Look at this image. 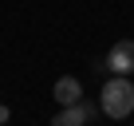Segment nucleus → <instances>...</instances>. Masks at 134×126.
I'll return each instance as SVG.
<instances>
[{
    "instance_id": "39448f33",
    "label": "nucleus",
    "mask_w": 134,
    "mask_h": 126,
    "mask_svg": "<svg viewBox=\"0 0 134 126\" xmlns=\"http://www.w3.org/2000/svg\"><path fill=\"white\" fill-rule=\"evenodd\" d=\"M8 118H12V110H8L4 102H0V122H8Z\"/></svg>"
},
{
    "instance_id": "f257e3e1",
    "label": "nucleus",
    "mask_w": 134,
    "mask_h": 126,
    "mask_svg": "<svg viewBox=\"0 0 134 126\" xmlns=\"http://www.w3.org/2000/svg\"><path fill=\"white\" fill-rule=\"evenodd\" d=\"M99 110L107 118H130L134 114V83L130 75H110L99 91Z\"/></svg>"
},
{
    "instance_id": "f03ea898",
    "label": "nucleus",
    "mask_w": 134,
    "mask_h": 126,
    "mask_svg": "<svg viewBox=\"0 0 134 126\" xmlns=\"http://www.w3.org/2000/svg\"><path fill=\"white\" fill-rule=\"evenodd\" d=\"M103 67L110 75H134V39H114L107 59H103Z\"/></svg>"
},
{
    "instance_id": "20e7f679",
    "label": "nucleus",
    "mask_w": 134,
    "mask_h": 126,
    "mask_svg": "<svg viewBox=\"0 0 134 126\" xmlns=\"http://www.w3.org/2000/svg\"><path fill=\"white\" fill-rule=\"evenodd\" d=\"M91 118H87V110H83V102H71V106H59V114L51 118V126H87Z\"/></svg>"
},
{
    "instance_id": "7ed1b4c3",
    "label": "nucleus",
    "mask_w": 134,
    "mask_h": 126,
    "mask_svg": "<svg viewBox=\"0 0 134 126\" xmlns=\"http://www.w3.org/2000/svg\"><path fill=\"white\" fill-rule=\"evenodd\" d=\"M51 95H55L59 106H71V102L83 99V83H79L75 75H63V79H55V91H51Z\"/></svg>"
}]
</instances>
